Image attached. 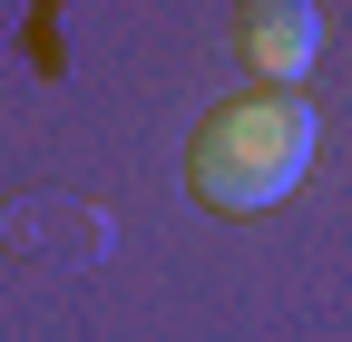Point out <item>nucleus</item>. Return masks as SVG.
<instances>
[{
	"label": "nucleus",
	"instance_id": "nucleus-1",
	"mask_svg": "<svg viewBox=\"0 0 352 342\" xmlns=\"http://www.w3.org/2000/svg\"><path fill=\"white\" fill-rule=\"evenodd\" d=\"M323 117L303 89H245V98H215L186 137V196L206 216H264L303 186L314 166Z\"/></svg>",
	"mask_w": 352,
	"mask_h": 342
},
{
	"label": "nucleus",
	"instance_id": "nucleus-2",
	"mask_svg": "<svg viewBox=\"0 0 352 342\" xmlns=\"http://www.w3.org/2000/svg\"><path fill=\"white\" fill-rule=\"evenodd\" d=\"M235 49L254 59L264 89H303V69L323 59V10L314 0H245L235 10Z\"/></svg>",
	"mask_w": 352,
	"mask_h": 342
}]
</instances>
